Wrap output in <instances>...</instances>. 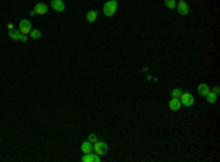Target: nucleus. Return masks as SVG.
Here are the masks:
<instances>
[{
	"mask_svg": "<svg viewBox=\"0 0 220 162\" xmlns=\"http://www.w3.org/2000/svg\"><path fill=\"white\" fill-rule=\"evenodd\" d=\"M116 10H118V2L116 0H107L103 5V13L106 16H109V18L116 13Z\"/></svg>",
	"mask_w": 220,
	"mask_h": 162,
	"instance_id": "f257e3e1",
	"label": "nucleus"
},
{
	"mask_svg": "<svg viewBox=\"0 0 220 162\" xmlns=\"http://www.w3.org/2000/svg\"><path fill=\"white\" fill-rule=\"evenodd\" d=\"M179 101H181L182 107H192L194 105V96H192L191 92H182L181 96H179Z\"/></svg>",
	"mask_w": 220,
	"mask_h": 162,
	"instance_id": "f03ea898",
	"label": "nucleus"
},
{
	"mask_svg": "<svg viewBox=\"0 0 220 162\" xmlns=\"http://www.w3.org/2000/svg\"><path fill=\"white\" fill-rule=\"evenodd\" d=\"M92 150L97 153V155H106V153L109 152V146H107V143L106 142H100V140H97L94 143V146H92Z\"/></svg>",
	"mask_w": 220,
	"mask_h": 162,
	"instance_id": "7ed1b4c3",
	"label": "nucleus"
},
{
	"mask_svg": "<svg viewBox=\"0 0 220 162\" xmlns=\"http://www.w3.org/2000/svg\"><path fill=\"white\" fill-rule=\"evenodd\" d=\"M31 29H32V24H31V21H29V19H22V21H19V31H21V34L29 35Z\"/></svg>",
	"mask_w": 220,
	"mask_h": 162,
	"instance_id": "20e7f679",
	"label": "nucleus"
},
{
	"mask_svg": "<svg viewBox=\"0 0 220 162\" xmlns=\"http://www.w3.org/2000/svg\"><path fill=\"white\" fill-rule=\"evenodd\" d=\"M81 161L82 162H100L101 158H100V155H97V153L92 150V152H90V153H84L81 158Z\"/></svg>",
	"mask_w": 220,
	"mask_h": 162,
	"instance_id": "39448f33",
	"label": "nucleus"
},
{
	"mask_svg": "<svg viewBox=\"0 0 220 162\" xmlns=\"http://www.w3.org/2000/svg\"><path fill=\"white\" fill-rule=\"evenodd\" d=\"M176 9H178V12H179V15H182V16H187V15L189 13V6H188V3L185 0H179V2H178Z\"/></svg>",
	"mask_w": 220,
	"mask_h": 162,
	"instance_id": "423d86ee",
	"label": "nucleus"
},
{
	"mask_svg": "<svg viewBox=\"0 0 220 162\" xmlns=\"http://www.w3.org/2000/svg\"><path fill=\"white\" fill-rule=\"evenodd\" d=\"M50 6H52V9H54L56 12H63L65 10V3H63V0H52L50 2Z\"/></svg>",
	"mask_w": 220,
	"mask_h": 162,
	"instance_id": "0eeeda50",
	"label": "nucleus"
},
{
	"mask_svg": "<svg viewBox=\"0 0 220 162\" xmlns=\"http://www.w3.org/2000/svg\"><path fill=\"white\" fill-rule=\"evenodd\" d=\"M47 10H48V7H47V5L46 3H37L35 5V7H34V12H35V15H46L47 13Z\"/></svg>",
	"mask_w": 220,
	"mask_h": 162,
	"instance_id": "6e6552de",
	"label": "nucleus"
},
{
	"mask_svg": "<svg viewBox=\"0 0 220 162\" xmlns=\"http://www.w3.org/2000/svg\"><path fill=\"white\" fill-rule=\"evenodd\" d=\"M181 107H182V104H181V101H179V98H172V100L169 101V108L172 111H179Z\"/></svg>",
	"mask_w": 220,
	"mask_h": 162,
	"instance_id": "1a4fd4ad",
	"label": "nucleus"
},
{
	"mask_svg": "<svg viewBox=\"0 0 220 162\" xmlns=\"http://www.w3.org/2000/svg\"><path fill=\"white\" fill-rule=\"evenodd\" d=\"M197 92H198L201 96H206L207 94L210 92V86L207 85V83H200V85L197 86Z\"/></svg>",
	"mask_w": 220,
	"mask_h": 162,
	"instance_id": "9d476101",
	"label": "nucleus"
},
{
	"mask_svg": "<svg viewBox=\"0 0 220 162\" xmlns=\"http://www.w3.org/2000/svg\"><path fill=\"white\" fill-rule=\"evenodd\" d=\"M81 152L82 153H90L92 152V143L90 140H85V142L81 145Z\"/></svg>",
	"mask_w": 220,
	"mask_h": 162,
	"instance_id": "9b49d317",
	"label": "nucleus"
},
{
	"mask_svg": "<svg viewBox=\"0 0 220 162\" xmlns=\"http://www.w3.org/2000/svg\"><path fill=\"white\" fill-rule=\"evenodd\" d=\"M85 18L88 22H96L97 18H98V12H97V10H90V12H87Z\"/></svg>",
	"mask_w": 220,
	"mask_h": 162,
	"instance_id": "f8f14e48",
	"label": "nucleus"
},
{
	"mask_svg": "<svg viewBox=\"0 0 220 162\" xmlns=\"http://www.w3.org/2000/svg\"><path fill=\"white\" fill-rule=\"evenodd\" d=\"M21 31L19 29H13V31H9V38L13 39V41H21Z\"/></svg>",
	"mask_w": 220,
	"mask_h": 162,
	"instance_id": "ddd939ff",
	"label": "nucleus"
},
{
	"mask_svg": "<svg viewBox=\"0 0 220 162\" xmlns=\"http://www.w3.org/2000/svg\"><path fill=\"white\" fill-rule=\"evenodd\" d=\"M206 100H207V102H208V104H214L216 101H217V95H216L214 92H208V94H207L206 95Z\"/></svg>",
	"mask_w": 220,
	"mask_h": 162,
	"instance_id": "4468645a",
	"label": "nucleus"
},
{
	"mask_svg": "<svg viewBox=\"0 0 220 162\" xmlns=\"http://www.w3.org/2000/svg\"><path fill=\"white\" fill-rule=\"evenodd\" d=\"M29 38L40 39V38H41V31H40V29H31V32H29Z\"/></svg>",
	"mask_w": 220,
	"mask_h": 162,
	"instance_id": "2eb2a0df",
	"label": "nucleus"
},
{
	"mask_svg": "<svg viewBox=\"0 0 220 162\" xmlns=\"http://www.w3.org/2000/svg\"><path fill=\"white\" fill-rule=\"evenodd\" d=\"M164 6L168 9H176V0H164Z\"/></svg>",
	"mask_w": 220,
	"mask_h": 162,
	"instance_id": "dca6fc26",
	"label": "nucleus"
},
{
	"mask_svg": "<svg viewBox=\"0 0 220 162\" xmlns=\"http://www.w3.org/2000/svg\"><path fill=\"white\" fill-rule=\"evenodd\" d=\"M181 94H182V89L176 88V89H173V91H172V98H179Z\"/></svg>",
	"mask_w": 220,
	"mask_h": 162,
	"instance_id": "f3484780",
	"label": "nucleus"
},
{
	"mask_svg": "<svg viewBox=\"0 0 220 162\" xmlns=\"http://www.w3.org/2000/svg\"><path fill=\"white\" fill-rule=\"evenodd\" d=\"M88 140H90L91 143H96L97 140H98V139H97L96 134H90V136H88Z\"/></svg>",
	"mask_w": 220,
	"mask_h": 162,
	"instance_id": "a211bd4d",
	"label": "nucleus"
},
{
	"mask_svg": "<svg viewBox=\"0 0 220 162\" xmlns=\"http://www.w3.org/2000/svg\"><path fill=\"white\" fill-rule=\"evenodd\" d=\"M28 39H29V35H25V34H22V35H21V41H22V43H27Z\"/></svg>",
	"mask_w": 220,
	"mask_h": 162,
	"instance_id": "6ab92c4d",
	"label": "nucleus"
},
{
	"mask_svg": "<svg viewBox=\"0 0 220 162\" xmlns=\"http://www.w3.org/2000/svg\"><path fill=\"white\" fill-rule=\"evenodd\" d=\"M211 92H214L216 95H219V94H220V88H219V86H214V88H213V91H211Z\"/></svg>",
	"mask_w": 220,
	"mask_h": 162,
	"instance_id": "aec40b11",
	"label": "nucleus"
},
{
	"mask_svg": "<svg viewBox=\"0 0 220 162\" xmlns=\"http://www.w3.org/2000/svg\"><path fill=\"white\" fill-rule=\"evenodd\" d=\"M8 29H9V31H13V29H15L13 24H8Z\"/></svg>",
	"mask_w": 220,
	"mask_h": 162,
	"instance_id": "412c9836",
	"label": "nucleus"
}]
</instances>
